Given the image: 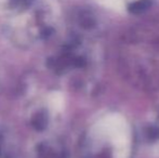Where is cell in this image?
<instances>
[{"label":"cell","mask_w":159,"mask_h":158,"mask_svg":"<svg viewBox=\"0 0 159 158\" xmlns=\"http://www.w3.org/2000/svg\"><path fill=\"white\" fill-rule=\"evenodd\" d=\"M151 7L149 0H140V1L134 2L133 4L129 7V11L132 13H142Z\"/></svg>","instance_id":"1"}]
</instances>
